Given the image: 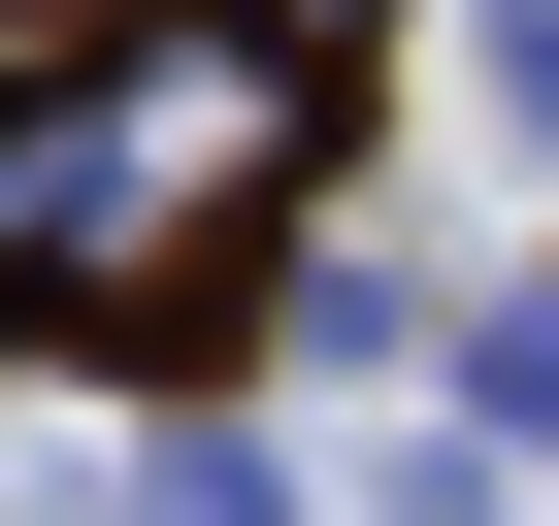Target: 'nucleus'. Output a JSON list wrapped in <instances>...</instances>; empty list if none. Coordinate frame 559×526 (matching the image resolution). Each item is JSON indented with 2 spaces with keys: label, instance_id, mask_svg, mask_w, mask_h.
Masks as SVG:
<instances>
[{
  "label": "nucleus",
  "instance_id": "1",
  "mask_svg": "<svg viewBox=\"0 0 559 526\" xmlns=\"http://www.w3.org/2000/svg\"><path fill=\"white\" fill-rule=\"evenodd\" d=\"M362 132H395V0H0V362L230 395Z\"/></svg>",
  "mask_w": 559,
  "mask_h": 526
}]
</instances>
